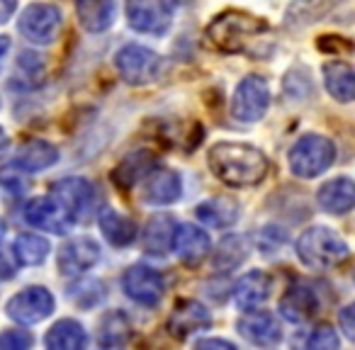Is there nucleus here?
<instances>
[{
  "mask_svg": "<svg viewBox=\"0 0 355 350\" xmlns=\"http://www.w3.org/2000/svg\"><path fill=\"white\" fill-rule=\"evenodd\" d=\"M326 90L340 103H350L355 98V73L345 61H329L324 66Z\"/></svg>",
  "mask_w": 355,
  "mask_h": 350,
  "instance_id": "26",
  "label": "nucleus"
},
{
  "mask_svg": "<svg viewBox=\"0 0 355 350\" xmlns=\"http://www.w3.org/2000/svg\"><path fill=\"white\" fill-rule=\"evenodd\" d=\"M353 314H355V306H345V309L340 311V316H338L340 326H343V331H345V335H348V338H355V321H353Z\"/></svg>",
  "mask_w": 355,
  "mask_h": 350,
  "instance_id": "35",
  "label": "nucleus"
},
{
  "mask_svg": "<svg viewBox=\"0 0 355 350\" xmlns=\"http://www.w3.org/2000/svg\"><path fill=\"white\" fill-rule=\"evenodd\" d=\"M171 248L183 263L195 265V263H202L205 258H207L209 248H212V241H209V236L200 227H193V224H180V227H178L175 224Z\"/></svg>",
  "mask_w": 355,
  "mask_h": 350,
  "instance_id": "15",
  "label": "nucleus"
},
{
  "mask_svg": "<svg viewBox=\"0 0 355 350\" xmlns=\"http://www.w3.org/2000/svg\"><path fill=\"white\" fill-rule=\"evenodd\" d=\"M17 8V0H0V25H6Z\"/></svg>",
  "mask_w": 355,
  "mask_h": 350,
  "instance_id": "37",
  "label": "nucleus"
},
{
  "mask_svg": "<svg viewBox=\"0 0 355 350\" xmlns=\"http://www.w3.org/2000/svg\"><path fill=\"white\" fill-rule=\"evenodd\" d=\"M297 256L311 270H329L348 258V243L326 227H311L297 238Z\"/></svg>",
  "mask_w": 355,
  "mask_h": 350,
  "instance_id": "2",
  "label": "nucleus"
},
{
  "mask_svg": "<svg viewBox=\"0 0 355 350\" xmlns=\"http://www.w3.org/2000/svg\"><path fill=\"white\" fill-rule=\"evenodd\" d=\"M93 195V185L85 178H64L59 183H54V188H51V198L69 212V217L73 222L90 212Z\"/></svg>",
  "mask_w": 355,
  "mask_h": 350,
  "instance_id": "12",
  "label": "nucleus"
},
{
  "mask_svg": "<svg viewBox=\"0 0 355 350\" xmlns=\"http://www.w3.org/2000/svg\"><path fill=\"white\" fill-rule=\"evenodd\" d=\"M336 161V143L321 134H306L292 146L290 168L297 178H316Z\"/></svg>",
  "mask_w": 355,
  "mask_h": 350,
  "instance_id": "4",
  "label": "nucleus"
},
{
  "mask_svg": "<svg viewBox=\"0 0 355 350\" xmlns=\"http://www.w3.org/2000/svg\"><path fill=\"white\" fill-rule=\"evenodd\" d=\"M20 35L32 44H54L64 27L61 10L51 3H35L20 15Z\"/></svg>",
  "mask_w": 355,
  "mask_h": 350,
  "instance_id": "5",
  "label": "nucleus"
},
{
  "mask_svg": "<svg viewBox=\"0 0 355 350\" xmlns=\"http://www.w3.org/2000/svg\"><path fill=\"white\" fill-rule=\"evenodd\" d=\"M198 348H227V350H232L234 345L229 343V340H217V338H212V340H200Z\"/></svg>",
  "mask_w": 355,
  "mask_h": 350,
  "instance_id": "38",
  "label": "nucleus"
},
{
  "mask_svg": "<svg viewBox=\"0 0 355 350\" xmlns=\"http://www.w3.org/2000/svg\"><path fill=\"white\" fill-rule=\"evenodd\" d=\"M316 202L329 214H345L355 204V183L350 178H334L324 183L316 193Z\"/></svg>",
  "mask_w": 355,
  "mask_h": 350,
  "instance_id": "20",
  "label": "nucleus"
},
{
  "mask_svg": "<svg viewBox=\"0 0 355 350\" xmlns=\"http://www.w3.org/2000/svg\"><path fill=\"white\" fill-rule=\"evenodd\" d=\"M127 20L141 35H163L171 27V8L163 0H127Z\"/></svg>",
  "mask_w": 355,
  "mask_h": 350,
  "instance_id": "9",
  "label": "nucleus"
},
{
  "mask_svg": "<svg viewBox=\"0 0 355 350\" xmlns=\"http://www.w3.org/2000/svg\"><path fill=\"white\" fill-rule=\"evenodd\" d=\"M8 316L12 321L22 326H32V324H40L44 321L46 316H51L54 311V297L46 287H40V285H32V287H25L22 292H17L6 306Z\"/></svg>",
  "mask_w": 355,
  "mask_h": 350,
  "instance_id": "6",
  "label": "nucleus"
},
{
  "mask_svg": "<svg viewBox=\"0 0 355 350\" xmlns=\"http://www.w3.org/2000/svg\"><path fill=\"white\" fill-rule=\"evenodd\" d=\"M319 311V299L306 285H292L280 299V314L292 324H304Z\"/></svg>",
  "mask_w": 355,
  "mask_h": 350,
  "instance_id": "18",
  "label": "nucleus"
},
{
  "mask_svg": "<svg viewBox=\"0 0 355 350\" xmlns=\"http://www.w3.org/2000/svg\"><path fill=\"white\" fill-rule=\"evenodd\" d=\"M207 158L214 175L232 188H251L268 173V158L251 143L219 141L209 148Z\"/></svg>",
  "mask_w": 355,
  "mask_h": 350,
  "instance_id": "1",
  "label": "nucleus"
},
{
  "mask_svg": "<svg viewBox=\"0 0 355 350\" xmlns=\"http://www.w3.org/2000/svg\"><path fill=\"white\" fill-rule=\"evenodd\" d=\"M248 253L246 238L241 236H227L217 248V256H214V268L217 270H234L243 263Z\"/></svg>",
  "mask_w": 355,
  "mask_h": 350,
  "instance_id": "32",
  "label": "nucleus"
},
{
  "mask_svg": "<svg viewBox=\"0 0 355 350\" xmlns=\"http://www.w3.org/2000/svg\"><path fill=\"white\" fill-rule=\"evenodd\" d=\"M266 30V22L261 17H253L248 12L239 10H227L222 15H217L212 20V25L207 27V37L214 42V46L229 54L243 51V46L258 37Z\"/></svg>",
  "mask_w": 355,
  "mask_h": 350,
  "instance_id": "3",
  "label": "nucleus"
},
{
  "mask_svg": "<svg viewBox=\"0 0 355 350\" xmlns=\"http://www.w3.org/2000/svg\"><path fill=\"white\" fill-rule=\"evenodd\" d=\"M306 348H311V350H336V348H338V335H336V331L331 329L329 324H319V326H314V331L309 333Z\"/></svg>",
  "mask_w": 355,
  "mask_h": 350,
  "instance_id": "33",
  "label": "nucleus"
},
{
  "mask_svg": "<svg viewBox=\"0 0 355 350\" xmlns=\"http://www.w3.org/2000/svg\"><path fill=\"white\" fill-rule=\"evenodd\" d=\"M8 49H10V40H8V37H0V66H3V59H6Z\"/></svg>",
  "mask_w": 355,
  "mask_h": 350,
  "instance_id": "39",
  "label": "nucleus"
},
{
  "mask_svg": "<svg viewBox=\"0 0 355 350\" xmlns=\"http://www.w3.org/2000/svg\"><path fill=\"white\" fill-rule=\"evenodd\" d=\"M25 219L32 227H37L40 231H46V234H66L71 229V224H73L69 212H66L54 198L30 200L25 207Z\"/></svg>",
  "mask_w": 355,
  "mask_h": 350,
  "instance_id": "11",
  "label": "nucleus"
},
{
  "mask_svg": "<svg viewBox=\"0 0 355 350\" xmlns=\"http://www.w3.org/2000/svg\"><path fill=\"white\" fill-rule=\"evenodd\" d=\"M117 71L132 85L151 83L161 71V56L139 44H127L117 51Z\"/></svg>",
  "mask_w": 355,
  "mask_h": 350,
  "instance_id": "8",
  "label": "nucleus"
},
{
  "mask_svg": "<svg viewBox=\"0 0 355 350\" xmlns=\"http://www.w3.org/2000/svg\"><path fill=\"white\" fill-rule=\"evenodd\" d=\"M236 329L248 343L261 345V348H270V345H277L282 338V331L277 319L270 314V311H246L241 319L236 321Z\"/></svg>",
  "mask_w": 355,
  "mask_h": 350,
  "instance_id": "14",
  "label": "nucleus"
},
{
  "mask_svg": "<svg viewBox=\"0 0 355 350\" xmlns=\"http://www.w3.org/2000/svg\"><path fill=\"white\" fill-rule=\"evenodd\" d=\"M212 319H209V311L205 309L200 301L185 299L173 309L171 319H168V331L175 338L185 340L188 335L200 333V331H207Z\"/></svg>",
  "mask_w": 355,
  "mask_h": 350,
  "instance_id": "17",
  "label": "nucleus"
},
{
  "mask_svg": "<svg viewBox=\"0 0 355 350\" xmlns=\"http://www.w3.org/2000/svg\"><path fill=\"white\" fill-rule=\"evenodd\" d=\"M336 3L338 0H295L287 10V20L290 25H306V22H314L321 15H326Z\"/></svg>",
  "mask_w": 355,
  "mask_h": 350,
  "instance_id": "31",
  "label": "nucleus"
},
{
  "mask_svg": "<svg viewBox=\"0 0 355 350\" xmlns=\"http://www.w3.org/2000/svg\"><path fill=\"white\" fill-rule=\"evenodd\" d=\"M32 345V335L27 331H8L0 335V350H25Z\"/></svg>",
  "mask_w": 355,
  "mask_h": 350,
  "instance_id": "34",
  "label": "nucleus"
},
{
  "mask_svg": "<svg viewBox=\"0 0 355 350\" xmlns=\"http://www.w3.org/2000/svg\"><path fill=\"white\" fill-rule=\"evenodd\" d=\"M88 343L85 329L73 319H61L46 333V348L51 350H80Z\"/></svg>",
  "mask_w": 355,
  "mask_h": 350,
  "instance_id": "27",
  "label": "nucleus"
},
{
  "mask_svg": "<svg viewBox=\"0 0 355 350\" xmlns=\"http://www.w3.org/2000/svg\"><path fill=\"white\" fill-rule=\"evenodd\" d=\"M59 161V148L54 143L44 141V139H32V141L22 143L20 151H17L15 163L22 168V170H44V168H51Z\"/></svg>",
  "mask_w": 355,
  "mask_h": 350,
  "instance_id": "22",
  "label": "nucleus"
},
{
  "mask_svg": "<svg viewBox=\"0 0 355 350\" xmlns=\"http://www.w3.org/2000/svg\"><path fill=\"white\" fill-rule=\"evenodd\" d=\"M270 105V88L261 76H246L234 93L232 114L239 122H258L268 112Z\"/></svg>",
  "mask_w": 355,
  "mask_h": 350,
  "instance_id": "7",
  "label": "nucleus"
},
{
  "mask_svg": "<svg viewBox=\"0 0 355 350\" xmlns=\"http://www.w3.org/2000/svg\"><path fill=\"white\" fill-rule=\"evenodd\" d=\"M163 290H166V282H163L161 272H156L153 268L134 265L124 272V292L137 304L156 306L163 297Z\"/></svg>",
  "mask_w": 355,
  "mask_h": 350,
  "instance_id": "10",
  "label": "nucleus"
},
{
  "mask_svg": "<svg viewBox=\"0 0 355 350\" xmlns=\"http://www.w3.org/2000/svg\"><path fill=\"white\" fill-rule=\"evenodd\" d=\"M270 277L263 270H251L239 280V285L234 287V301L241 311L258 309L268 301L270 297Z\"/></svg>",
  "mask_w": 355,
  "mask_h": 350,
  "instance_id": "19",
  "label": "nucleus"
},
{
  "mask_svg": "<svg viewBox=\"0 0 355 350\" xmlns=\"http://www.w3.org/2000/svg\"><path fill=\"white\" fill-rule=\"evenodd\" d=\"M15 277V265L10 263V258L0 251V282L3 280H12Z\"/></svg>",
  "mask_w": 355,
  "mask_h": 350,
  "instance_id": "36",
  "label": "nucleus"
},
{
  "mask_svg": "<svg viewBox=\"0 0 355 350\" xmlns=\"http://www.w3.org/2000/svg\"><path fill=\"white\" fill-rule=\"evenodd\" d=\"M6 148H8V137H6V132L0 129V156L6 153Z\"/></svg>",
  "mask_w": 355,
  "mask_h": 350,
  "instance_id": "40",
  "label": "nucleus"
},
{
  "mask_svg": "<svg viewBox=\"0 0 355 350\" xmlns=\"http://www.w3.org/2000/svg\"><path fill=\"white\" fill-rule=\"evenodd\" d=\"M129 338H132V326H129V319L122 311H110V314L103 316L100 333H98L100 345H105V348H119Z\"/></svg>",
  "mask_w": 355,
  "mask_h": 350,
  "instance_id": "29",
  "label": "nucleus"
},
{
  "mask_svg": "<svg viewBox=\"0 0 355 350\" xmlns=\"http://www.w3.org/2000/svg\"><path fill=\"white\" fill-rule=\"evenodd\" d=\"M3 234H6V222L0 219V236H3Z\"/></svg>",
  "mask_w": 355,
  "mask_h": 350,
  "instance_id": "41",
  "label": "nucleus"
},
{
  "mask_svg": "<svg viewBox=\"0 0 355 350\" xmlns=\"http://www.w3.org/2000/svg\"><path fill=\"white\" fill-rule=\"evenodd\" d=\"M76 12L78 22L85 32H105L112 27L117 15V3L114 0H76Z\"/></svg>",
  "mask_w": 355,
  "mask_h": 350,
  "instance_id": "21",
  "label": "nucleus"
},
{
  "mask_svg": "<svg viewBox=\"0 0 355 350\" xmlns=\"http://www.w3.org/2000/svg\"><path fill=\"white\" fill-rule=\"evenodd\" d=\"M175 231V219L168 214H156L141 231V246L151 256H166Z\"/></svg>",
  "mask_w": 355,
  "mask_h": 350,
  "instance_id": "23",
  "label": "nucleus"
},
{
  "mask_svg": "<svg viewBox=\"0 0 355 350\" xmlns=\"http://www.w3.org/2000/svg\"><path fill=\"white\" fill-rule=\"evenodd\" d=\"M195 217L212 229H227V227H232V224H236L239 204L229 198L205 200V202H200L198 209H195Z\"/></svg>",
  "mask_w": 355,
  "mask_h": 350,
  "instance_id": "24",
  "label": "nucleus"
},
{
  "mask_svg": "<svg viewBox=\"0 0 355 350\" xmlns=\"http://www.w3.org/2000/svg\"><path fill=\"white\" fill-rule=\"evenodd\" d=\"M151 168H156L153 153H148V151L129 153V156L117 166V170H114V180H117L119 188H132V185H137L139 180L146 178V173L151 170Z\"/></svg>",
  "mask_w": 355,
  "mask_h": 350,
  "instance_id": "28",
  "label": "nucleus"
},
{
  "mask_svg": "<svg viewBox=\"0 0 355 350\" xmlns=\"http://www.w3.org/2000/svg\"><path fill=\"white\" fill-rule=\"evenodd\" d=\"M15 258L20 265H40L46 261V253H49V241L40 234H20L15 238Z\"/></svg>",
  "mask_w": 355,
  "mask_h": 350,
  "instance_id": "30",
  "label": "nucleus"
},
{
  "mask_svg": "<svg viewBox=\"0 0 355 350\" xmlns=\"http://www.w3.org/2000/svg\"><path fill=\"white\" fill-rule=\"evenodd\" d=\"M98 227H100V231H103V236L117 248L129 246V243L137 238V224L129 217H124V214L114 212V209H103V212H100Z\"/></svg>",
  "mask_w": 355,
  "mask_h": 350,
  "instance_id": "25",
  "label": "nucleus"
},
{
  "mask_svg": "<svg viewBox=\"0 0 355 350\" xmlns=\"http://www.w3.org/2000/svg\"><path fill=\"white\" fill-rule=\"evenodd\" d=\"M183 195V183L175 170L168 168H151L144 178L141 200L148 204H173Z\"/></svg>",
  "mask_w": 355,
  "mask_h": 350,
  "instance_id": "13",
  "label": "nucleus"
},
{
  "mask_svg": "<svg viewBox=\"0 0 355 350\" xmlns=\"http://www.w3.org/2000/svg\"><path fill=\"white\" fill-rule=\"evenodd\" d=\"M98 261H100V246H98V241H93V238H88V236L71 238L59 251L61 272L71 277L90 270Z\"/></svg>",
  "mask_w": 355,
  "mask_h": 350,
  "instance_id": "16",
  "label": "nucleus"
}]
</instances>
